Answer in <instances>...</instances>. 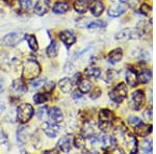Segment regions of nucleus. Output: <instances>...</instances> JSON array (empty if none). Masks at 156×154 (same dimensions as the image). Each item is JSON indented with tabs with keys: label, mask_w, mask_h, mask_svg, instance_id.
<instances>
[{
	"label": "nucleus",
	"mask_w": 156,
	"mask_h": 154,
	"mask_svg": "<svg viewBox=\"0 0 156 154\" xmlns=\"http://www.w3.org/2000/svg\"><path fill=\"white\" fill-rule=\"evenodd\" d=\"M47 113H48V112H47V107L43 106V107L40 108L39 110H37V118H39L40 120H44L45 117L47 116Z\"/></svg>",
	"instance_id": "nucleus-41"
},
{
	"label": "nucleus",
	"mask_w": 156,
	"mask_h": 154,
	"mask_svg": "<svg viewBox=\"0 0 156 154\" xmlns=\"http://www.w3.org/2000/svg\"><path fill=\"white\" fill-rule=\"evenodd\" d=\"M143 116H144V118L147 121H149V122L152 121V106H151V105H150V106H148L144 110V113H143Z\"/></svg>",
	"instance_id": "nucleus-40"
},
{
	"label": "nucleus",
	"mask_w": 156,
	"mask_h": 154,
	"mask_svg": "<svg viewBox=\"0 0 156 154\" xmlns=\"http://www.w3.org/2000/svg\"><path fill=\"white\" fill-rule=\"evenodd\" d=\"M153 130V127L151 124H146V123H140V125L134 127L135 135L140 136V138H146V136L150 135Z\"/></svg>",
	"instance_id": "nucleus-13"
},
{
	"label": "nucleus",
	"mask_w": 156,
	"mask_h": 154,
	"mask_svg": "<svg viewBox=\"0 0 156 154\" xmlns=\"http://www.w3.org/2000/svg\"><path fill=\"white\" fill-rule=\"evenodd\" d=\"M146 104V94L143 90H136L132 93L131 100H130V105L134 110L143 109Z\"/></svg>",
	"instance_id": "nucleus-6"
},
{
	"label": "nucleus",
	"mask_w": 156,
	"mask_h": 154,
	"mask_svg": "<svg viewBox=\"0 0 156 154\" xmlns=\"http://www.w3.org/2000/svg\"><path fill=\"white\" fill-rule=\"evenodd\" d=\"M7 143V135L5 134L2 128L0 127V145H3V144Z\"/></svg>",
	"instance_id": "nucleus-43"
},
{
	"label": "nucleus",
	"mask_w": 156,
	"mask_h": 154,
	"mask_svg": "<svg viewBox=\"0 0 156 154\" xmlns=\"http://www.w3.org/2000/svg\"><path fill=\"white\" fill-rule=\"evenodd\" d=\"M140 12L142 15H144V16H149L151 14V12H152V6L150 5V4L146 3H142V5L140 6Z\"/></svg>",
	"instance_id": "nucleus-37"
},
{
	"label": "nucleus",
	"mask_w": 156,
	"mask_h": 154,
	"mask_svg": "<svg viewBox=\"0 0 156 154\" xmlns=\"http://www.w3.org/2000/svg\"><path fill=\"white\" fill-rule=\"evenodd\" d=\"M93 135H96V132H95V123L87 121V122H85L83 128H82V136L89 138Z\"/></svg>",
	"instance_id": "nucleus-25"
},
{
	"label": "nucleus",
	"mask_w": 156,
	"mask_h": 154,
	"mask_svg": "<svg viewBox=\"0 0 156 154\" xmlns=\"http://www.w3.org/2000/svg\"><path fill=\"white\" fill-rule=\"evenodd\" d=\"M90 0H76L74 3V9L79 14H85L90 7Z\"/></svg>",
	"instance_id": "nucleus-24"
},
{
	"label": "nucleus",
	"mask_w": 156,
	"mask_h": 154,
	"mask_svg": "<svg viewBox=\"0 0 156 154\" xmlns=\"http://www.w3.org/2000/svg\"><path fill=\"white\" fill-rule=\"evenodd\" d=\"M70 9L69 4L66 2H56L53 6V13L55 14H66V13Z\"/></svg>",
	"instance_id": "nucleus-27"
},
{
	"label": "nucleus",
	"mask_w": 156,
	"mask_h": 154,
	"mask_svg": "<svg viewBox=\"0 0 156 154\" xmlns=\"http://www.w3.org/2000/svg\"><path fill=\"white\" fill-rule=\"evenodd\" d=\"M127 95H128V89L126 83L120 82L110 91L109 98L115 103H122L127 98Z\"/></svg>",
	"instance_id": "nucleus-3"
},
{
	"label": "nucleus",
	"mask_w": 156,
	"mask_h": 154,
	"mask_svg": "<svg viewBox=\"0 0 156 154\" xmlns=\"http://www.w3.org/2000/svg\"><path fill=\"white\" fill-rule=\"evenodd\" d=\"M89 9H90V13L94 17H100L104 12L105 6L103 2L100 1V0H94L90 3Z\"/></svg>",
	"instance_id": "nucleus-15"
},
{
	"label": "nucleus",
	"mask_w": 156,
	"mask_h": 154,
	"mask_svg": "<svg viewBox=\"0 0 156 154\" xmlns=\"http://www.w3.org/2000/svg\"><path fill=\"white\" fill-rule=\"evenodd\" d=\"M117 74H118V73L115 72L114 69L107 70L106 74H105V81H106V82H112L115 79Z\"/></svg>",
	"instance_id": "nucleus-39"
},
{
	"label": "nucleus",
	"mask_w": 156,
	"mask_h": 154,
	"mask_svg": "<svg viewBox=\"0 0 156 154\" xmlns=\"http://www.w3.org/2000/svg\"><path fill=\"white\" fill-rule=\"evenodd\" d=\"M48 100V96L46 94H42V93H37L34 96V101L37 103V104H42V103H45Z\"/></svg>",
	"instance_id": "nucleus-34"
},
{
	"label": "nucleus",
	"mask_w": 156,
	"mask_h": 154,
	"mask_svg": "<svg viewBox=\"0 0 156 154\" xmlns=\"http://www.w3.org/2000/svg\"><path fill=\"white\" fill-rule=\"evenodd\" d=\"M24 39L28 43V46L32 51H37V49H39V44H37V38L34 37V34H25Z\"/></svg>",
	"instance_id": "nucleus-29"
},
{
	"label": "nucleus",
	"mask_w": 156,
	"mask_h": 154,
	"mask_svg": "<svg viewBox=\"0 0 156 154\" xmlns=\"http://www.w3.org/2000/svg\"><path fill=\"white\" fill-rule=\"evenodd\" d=\"M72 138L71 135H65L58 141L57 144V148L59 151H62V153H68L71 150V145H72Z\"/></svg>",
	"instance_id": "nucleus-16"
},
{
	"label": "nucleus",
	"mask_w": 156,
	"mask_h": 154,
	"mask_svg": "<svg viewBox=\"0 0 156 154\" xmlns=\"http://www.w3.org/2000/svg\"><path fill=\"white\" fill-rule=\"evenodd\" d=\"M4 91V80L0 78V94Z\"/></svg>",
	"instance_id": "nucleus-44"
},
{
	"label": "nucleus",
	"mask_w": 156,
	"mask_h": 154,
	"mask_svg": "<svg viewBox=\"0 0 156 154\" xmlns=\"http://www.w3.org/2000/svg\"><path fill=\"white\" fill-rule=\"evenodd\" d=\"M101 95H102L101 89H100L99 87H96V88H94V91L90 93V98H92V99H97V98H99Z\"/></svg>",
	"instance_id": "nucleus-42"
},
{
	"label": "nucleus",
	"mask_w": 156,
	"mask_h": 154,
	"mask_svg": "<svg viewBox=\"0 0 156 154\" xmlns=\"http://www.w3.org/2000/svg\"><path fill=\"white\" fill-rule=\"evenodd\" d=\"M123 59V50L121 48H115V49H112V51L108 53V57L107 60L108 63L115 65L117 63H120Z\"/></svg>",
	"instance_id": "nucleus-19"
},
{
	"label": "nucleus",
	"mask_w": 156,
	"mask_h": 154,
	"mask_svg": "<svg viewBox=\"0 0 156 154\" xmlns=\"http://www.w3.org/2000/svg\"><path fill=\"white\" fill-rule=\"evenodd\" d=\"M9 91L12 93V96L19 98L22 97L27 92V87L25 84V82L23 81V79H15L12 83Z\"/></svg>",
	"instance_id": "nucleus-11"
},
{
	"label": "nucleus",
	"mask_w": 156,
	"mask_h": 154,
	"mask_svg": "<svg viewBox=\"0 0 156 154\" xmlns=\"http://www.w3.org/2000/svg\"><path fill=\"white\" fill-rule=\"evenodd\" d=\"M94 85H93V82L90 81V79H87V78H81L78 82V90L82 93V94H87L90 91L93 90Z\"/></svg>",
	"instance_id": "nucleus-23"
},
{
	"label": "nucleus",
	"mask_w": 156,
	"mask_h": 154,
	"mask_svg": "<svg viewBox=\"0 0 156 154\" xmlns=\"http://www.w3.org/2000/svg\"><path fill=\"white\" fill-rule=\"evenodd\" d=\"M137 78H138V83H143V84H147L151 81L152 79V71L148 68H145V69H142L140 72L137 74Z\"/></svg>",
	"instance_id": "nucleus-21"
},
{
	"label": "nucleus",
	"mask_w": 156,
	"mask_h": 154,
	"mask_svg": "<svg viewBox=\"0 0 156 154\" xmlns=\"http://www.w3.org/2000/svg\"><path fill=\"white\" fill-rule=\"evenodd\" d=\"M4 2H6V3H9V4H11V3H12L14 2V0H3Z\"/></svg>",
	"instance_id": "nucleus-46"
},
{
	"label": "nucleus",
	"mask_w": 156,
	"mask_h": 154,
	"mask_svg": "<svg viewBox=\"0 0 156 154\" xmlns=\"http://www.w3.org/2000/svg\"><path fill=\"white\" fill-rule=\"evenodd\" d=\"M40 73H41V66L37 60L29 59L24 63L23 70H22V77L24 79L31 80L39 76Z\"/></svg>",
	"instance_id": "nucleus-1"
},
{
	"label": "nucleus",
	"mask_w": 156,
	"mask_h": 154,
	"mask_svg": "<svg viewBox=\"0 0 156 154\" xmlns=\"http://www.w3.org/2000/svg\"><path fill=\"white\" fill-rule=\"evenodd\" d=\"M128 7H129V4L127 2L122 1V0H118V2L114 3L108 9L107 14L112 18H117V17H120L121 15L124 14Z\"/></svg>",
	"instance_id": "nucleus-8"
},
{
	"label": "nucleus",
	"mask_w": 156,
	"mask_h": 154,
	"mask_svg": "<svg viewBox=\"0 0 156 154\" xmlns=\"http://www.w3.org/2000/svg\"><path fill=\"white\" fill-rule=\"evenodd\" d=\"M138 149L144 153H152V151H153L152 141L144 140L140 144H138Z\"/></svg>",
	"instance_id": "nucleus-30"
},
{
	"label": "nucleus",
	"mask_w": 156,
	"mask_h": 154,
	"mask_svg": "<svg viewBox=\"0 0 156 154\" xmlns=\"http://www.w3.org/2000/svg\"><path fill=\"white\" fill-rule=\"evenodd\" d=\"M59 39L60 41L64 43L67 47H70L76 42V37L74 36V34L69 30H64L59 34Z\"/></svg>",
	"instance_id": "nucleus-17"
},
{
	"label": "nucleus",
	"mask_w": 156,
	"mask_h": 154,
	"mask_svg": "<svg viewBox=\"0 0 156 154\" xmlns=\"http://www.w3.org/2000/svg\"><path fill=\"white\" fill-rule=\"evenodd\" d=\"M84 73L90 77H94V78H99L101 76V70L98 67H89L84 70Z\"/></svg>",
	"instance_id": "nucleus-31"
},
{
	"label": "nucleus",
	"mask_w": 156,
	"mask_h": 154,
	"mask_svg": "<svg viewBox=\"0 0 156 154\" xmlns=\"http://www.w3.org/2000/svg\"><path fill=\"white\" fill-rule=\"evenodd\" d=\"M106 26V23L102 20H96L94 22H90V24H87V28L90 30H94V29H100V28H104Z\"/></svg>",
	"instance_id": "nucleus-32"
},
{
	"label": "nucleus",
	"mask_w": 156,
	"mask_h": 154,
	"mask_svg": "<svg viewBox=\"0 0 156 154\" xmlns=\"http://www.w3.org/2000/svg\"><path fill=\"white\" fill-rule=\"evenodd\" d=\"M34 116V107L29 103H22L17 108V120L18 122L27 123Z\"/></svg>",
	"instance_id": "nucleus-4"
},
{
	"label": "nucleus",
	"mask_w": 156,
	"mask_h": 154,
	"mask_svg": "<svg viewBox=\"0 0 156 154\" xmlns=\"http://www.w3.org/2000/svg\"><path fill=\"white\" fill-rule=\"evenodd\" d=\"M19 5L23 12H29L32 6V0H21Z\"/></svg>",
	"instance_id": "nucleus-35"
},
{
	"label": "nucleus",
	"mask_w": 156,
	"mask_h": 154,
	"mask_svg": "<svg viewBox=\"0 0 156 154\" xmlns=\"http://www.w3.org/2000/svg\"><path fill=\"white\" fill-rule=\"evenodd\" d=\"M72 142L77 149H83L85 147V138L82 135H76Z\"/></svg>",
	"instance_id": "nucleus-33"
},
{
	"label": "nucleus",
	"mask_w": 156,
	"mask_h": 154,
	"mask_svg": "<svg viewBox=\"0 0 156 154\" xmlns=\"http://www.w3.org/2000/svg\"><path fill=\"white\" fill-rule=\"evenodd\" d=\"M45 82H46V79L45 78H34V79H31V82H30V85H31L34 89H39V88H41L43 84H45Z\"/></svg>",
	"instance_id": "nucleus-36"
},
{
	"label": "nucleus",
	"mask_w": 156,
	"mask_h": 154,
	"mask_svg": "<svg viewBox=\"0 0 156 154\" xmlns=\"http://www.w3.org/2000/svg\"><path fill=\"white\" fill-rule=\"evenodd\" d=\"M32 134V130L30 127H26V126H23L20 129H18V132H17V135H18V142L21 144L26 143L27 141L29 140V138Z\"/></svg>",
	"instance_id": "nucleus-18"
},
{
	"label": "nucleus",
	"mask_w": 156,
	"mask_h": 154,
	"mask_svg": "<svg viewBox=\"0 0 156 154\" xmlns=\"http://www.w3.org/2000/svg\"><path fill=\"white\" fill-rule=\"evenodd\" d=\"M23 32L22 31H17V32H12V34H6L5 37L2 39V44L4 46H9V47H14L16 45H18L22 40L24 39Z\"/></svg>",
	"instance_id": "nucleus-10"
},
{
	"label": "nucleus",
	"mask_w": 156,
	"mask_h": 154,
	"mask_svg": "<svg viewBox=\"0 0 156 154\" xmlns=\"http://www.w3.org/2000/svg\"><path fill=\"white\" fill-rule=\"evenodd\" d=\"M123 136H124L125 147H126L128 152L131 153V154L137 153L138 152V141H137L135 134L126 131V132L123 134Z\"/></svg>",
	"instance_id": "nucleus-7"
},
{
	"label": "nucleus",
	"mask_w": 156,
	"mask_h": 154,
	"mask_svg": "<svg viewBox=\"0 0 156 154\" xmlns=\"http://www.w3.org/2000/svg\"><path fill=\"white\" fill-rule=\"evenodd\" d=\"M58 49H59L58 44L55 41H52L51 44L49 45L46 50L47 55H48L49 57H51V59H53V57L57 56V54H58Z\"/></svg>",
	"instance_id": "nucleus-28"
},
{
	"label": "nucleus",
	"mask_w": 156,
	"mask_h": 154,
	"mask_svg": "<svg viewBox=\"0 0 156 154\" xmlns=\"http://www.w3.org/2000/svg\"><path fill=\"white\" fill-rule=\"evenodd\" d=\"M126 82L130 88H135L138 84V78L137 73L133 69H128L126 72Z\"/></svg>",
	"instance_id": "nucleus-20"
},
{
	"label": "nucleus",
	"mask_w": 156,
	"mask_h": 154,
	"mask_svg": "<svg viewBox=\"0 0 156 154\" xmlns=\"http://www.w3.org/2000/svg\"><path fill=\"white\" fill-rule=\"evenodd\" d=\"M58 87L59 90L64 93H71L74 87V82H73L72 78L69 77H65L58 82Z\"/></svg>",
	"instance_id": "nucleus-22"
},
{
	"label": "nucleus",
	"mask_w": 156,
	"mask_h": 154,
	"mask_svg": "<svg viewBox=\"0 0 156 154\" xmlns=\"http://www.w3.org/2000/svg\"><path fill=\"white\" fill-rule=\"evenodd\" d=\"M73 97H74V98H81L82 97V93L80 92V91H79V92H75Z\"/></svg>",
	"instance_id": "nucleus-45"
},
{
	"label": "nucleus",
	"mask_w": 156,
	"mask_h": 154,
	"mask_svg": "<svg viewBox=\"0 0 156 154\" xmlns=\"http://www.w3.org/2000/svg\"><path fill=\"white\" fill-rule=\"evenodd\" d=\"M43 130H44L45 134L49 138H55L59 133V126L56 125L55 123L45 122L43 124Z\"/></svg>",
	"instance_id": "nucleus-14"
},
{
	"label": "nucleus",
	"mask_w": 156,
	"mask_h": 154,
	"mask_svg": "<svg viewBox=\"0 0 156 154\" xmlns=\"http://www.w3.org/2000/svg\"><path fill=\"white\" fill-rule=\"evenodd\" d=\"M51 2L50 0H37L34 5V13L39 16H44L50 11Z\"/></svg>",
	"instance_id": "nucleus-12"
},
{
	"label": "nucleus",
	"mask_w": 156,
	"mask_h": 154,
	"mask_svg": "<svg viewBox=\"0 0 156 154\" xmlns=\"http://www.w3.org/2000/svg\"><path fill=\"white\" fill-rule=\"evenodd\" d=\"M127 122L131 127L134 128L135 126H137V125H140V123H143V120H140V118L135 117V116H130V117H128V119H127Z\"/></svg>",
	"instance_id": "nucleus-38"
},
{
	"label": "nucleus",
	"mask_w": 156,
	"mask_h": 154,
	"mask_svg": "<svg viewBox=\"0 0 156 154\" xmlns=\"http://www.w3.org/2000/svg\"><path fill=\"white\" fill-rule=\"evenodd\" d=\"M142 37L143 34L138 28H124L115 34V39L118 41H126V40L140 39Z\"/></svg>",
	"instance_id": "nucleus-5"
},
{
	"label": "nucleus",
	"mask_w": 156,
	"mask_h": 154,
	"mask_svg": "<svg viewBox=\"0 0 156 154\" xmlns=\"http://www.w3.org/2000/svg\"><path fill=\"white\" fill-rule=\"evenodd\" d=\"M98 119H99V122H98L99 129L102 131H108L112 128L115 117H114V113L110 112L109 109L104 108V109H101L99 112Z\"/></svg>",
	"instance_id": "nucleus-2"
},
{
	"label": "nucleus",
	"mask_w": 156,
	"mask_h": 154,
	"mask_svg": "<svg viewBox=\"0 0 156 154\" xmlns=\"http://www.w3.org/2000/svg\"><path fill=\"white\" fill-rule=\"evenodd\" d=\"M100 145H101V149L105 152H109V151H114L117 146V140L115 138L114 135H99Z\"/></svg>",
	"instance_id": "nucleus-9"
},
{
	"label": "nucleus",
	"mask_w": 156,
	"mask_h": 154,
	"mask_svg": "<svg viewBox=\"0 0 156 154\" xmlns=\"http://www.w3.org/2000/svg\"><path fill=\"white\" fill-rule=\"evenodd\" d=\"M49 116H50L51 120L53 121L54 123H59V122H62V121L64 120V115H62V110H60L59 108L56 107V106L52 107L51 109H50Z\"/></svg>",
	"instance_id": "nucleus-26"
}]
</instances>
